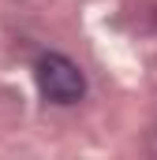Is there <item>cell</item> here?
I'll use <instances>...</instances> for the list:
<instances>
[{
	"mask_svg": "<svg viewBox=\"0 0 157 160\" xmlns=\"http://www.w3.org/2000/svg\"><path fill=\"white\" fill-rule=\"evenodd\" d=\"M34 78H38V89L49 104H78L86 97V75L71 56L64 52H45L34 63Z\"/></svg>",
	"mask_w": 157,
	"mask_h": 160,
	"instance_id": "cell-1",
	"label": "cell"
}]
</instances>
